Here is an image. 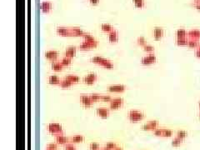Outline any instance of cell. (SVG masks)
<instances>
[{"mask_svg":"<svg viewBox=\"0 0 200 150\" xmlns=\"http://www.w3.org/2000/svg\"><path fill=\"white\" fill-rule=\"evenodd\" d=\"M143 48L148 54V53H154V48L152 45H149V44H145L143 47Z\"/></svg>","mask_w":200,"mask_h":150,"instance_id":"obj_33","label":"cell"},{"mask_svg":"<svg viewBox=\"0 0 200 150\" xmlns=\"http://www.w3.org/2000/svg\"><path fill=\"white\" fill-rule=\"evenodd\" d=\"M164 31L162 28L157 27L154 29V38L156 41L161 40V38L164 37Z\"/></svg>","mask_w":200,"mask_h":150,"instance_id":"obj_15","label":"cell"},{"mask_svg":"<svg viewBox=\"0 0 200 150\" xmlns=\"http://www.w3.org/2000/svg\"><path fill=\"white\" fill-rule=\"evenodd\" d=\"M89 2H90V3L92 5H97V4L99 3L100 0H89Z\"/></svg>","mask_w":200,"mask_h":150,"instance_id":"obj_45","label":"cell"},{"mask_svg":"<svg viewBox=\"0 0 200 150\" xmlns=\"http://www.w3.org/2000/svg\"><path fill=\"white\" fill-rule=\"evenodd\" d=\"M58 149V143H53L47 146L46 150H57Z\"/></svg>","mask_w":200,"mask_h":150,"instance_id":"obj_40","label":"cell"},{"mask_svg":"<svg viewBox=\"0 0 200 150\" xmlns=\"http://www.w3.org/2000/svg\"><path fill=\"white\" fill-rule=\"evenodd\" d=\"M126 90V87L123 84H114L111 85L108 88V91L110 93H122Z\"/></svg>","mask_w":200,"mask_h":150,"instance_id":"obj_10","label":"cell"},{"mask_svg":"<svg viewBox=\"0 0 200 150\" xmlns=\"http://www.w3.org/2000/svg\"><path fill=\"white\" fill-rule=\"evenodd\" d=\"M112 100V97L110 95H101V101L104 103H110Z\"/></svg>","mask_w":200,"mask_h":150,"instance_id":"obj_39","label":"cell"},{"mask_svg":"<svg viewBox=\"0 0 200 150\" xmlns=\"http://www.w3.org/2000/svg\"><path fill=\"white\" fill-rule=\"evenodd\" d=\"M58 58H59V53L56 50H49L45 53V59L50 62L53 63L57 61Z\"/></svg>","mask_w":200,"mask_h":150,"instance_id":"obj_12","label":"cell"},{"mask_svg":"<svg viewBox=\"0 0 200 150\" xmlns=\"http://www.w3.org/2000/svg\"><path fill=\"white\" fill-rule=\"evenodd\" d=\"M158 127V121H149L147 124H143L142 127V129L144 131H154Z\"/></svg>","mask_w":200,"mask_h":150,"instance_id":"obj_11","label":"cell"},{"mask_svg":"<svg viewBox=\"0 0 200 150\" xmlns=\"http://www.w3.org/2000/svg\"><path fill=\"white\" fill-rule=\"evenodd\" d=\"M60 62H61L62 65H63V67H68V66H69L70 64L72 63V59H70V58H68V57L64 56V57L62 59Z\"/></svg>","mask_w":200,"mask_h":150,"instance_id":"obj_31","label":"cell"},{"mask_svg":"<svg viewBox=\"0 0 200 150\" xmlns=\"http://www.w3.org/2000/svg\"><path fill=\"white\" fill-rule=\"evenodd\" d=\"M64 150H77V149H76V147L73 145V143H67L66 145H65V149H64Z\"/></svg>","mask_w":200,"mask_h":150,"instance_id":"obj_43","label":"cell"},{"mask_svg":"<svg viewBox=\"0 0 200 150\" xmlns=\"http://www.w3.org/2000/svg\"><path fill=\"white\" fill-rule=\"evenodd\" d=\"M199 108H200V102H199Z\"/></svg>","mask_w":200,"mask_h":150,"instance_id":"obj_49","label":"cell"},{"mask_svg":"<svg viewBox=\"0 0 200 150\" xmlns=\"http://www.w3.org/2000/svg\"><path fill=\"white\" fill-rule=\"evenodd\" d=\"M108 40L110 43H117L119 41V33L113 29L112 32L108 34Z\"/></svg>","mask_w":200,"mask_h":150,"instance_id":"obj_20","label":"cell"},{"mask_svg":"<svg viewBox=\"0 0 200 150\" xmlns=\"http://www.w3.org/2000/svg\"><path fill=\"white\" fill-rule=\"evenodd\" d=\"M193 7L200 11V2H193Z\"/></svg>","mask_w":200,"mask_h":150,"instance_id":"obj_44","label":"cell"},{"mask_svg":"<svg viewBox=\"0 0 200 150\" xmlns=\"http://www.w3.org/2000/svg\"><path fill=\"white\" fill-rule=\"evenodd\" d=\"M84 140V137L83 135H75L73 137L71 138L70 142L72 143H82Z\"/></svg>","mask_w":200,"mask_h":150,"instance_id":"obj_25","label":"cell"},{"mask_svg":"<svg viewBox=\"0 0 200 150\" xmlns=\"http://www.w3.org/2000/svg\"><path fill=\"white\" fill-rule=\"evenodd\" d=\"M55 139H56V143L58 144H60V145H66L67 143H69V139L64 136L63 134H61V135H58L55 137Z\"/></svg>","mask_w":200,"mask_h":150,"instance_id":"obj_19","label":"cell"},{"mask_svg":"<svg viewBox=\"0 0 200 150\" xmlns=\"http://www.w3.org/2000/svg\"><path fill=\"white\" fill-rule=\"evenodd\" d=\"M97 114L102 118H107L109 116V109L107 108H98L96 110Z\"/></svg>","mask_w":200,"mask_h":150,"instance_id":"obj_16","label":"cell"},{"mask_svg":"<svg viewBox=\"0 0 200 150\" xmlns=\"http://www.w3.org/2000/svg\"><path fill=\"white\" fill-rule=\"evenodd\" d=\"M80 102H81V104L83 105V107H84L86 108H91L94 104V102L91 99L90 95H86V94H82L80 96Z\"/></svg>","mask_w":200,"mask_h":150,"instance_id":"obj_7","label":"cell"},{"mask_svg":"<svg viewBox=\"0 0 200 150\" xmlns=\"http://www.w3.org/2000/svg\"><path fill=\"white\" fill-rule=\"evenodd\" d=\"M59 86H60V88H69L73 86V83L64 78L63 79L61 80V82H60V83H59Z\"/></svg>","mask_w":200,"mask_h":150,"instance_id":"obj_27","label":"cell"},{"mask_svg":"<svg viewBox=\"0 0 200 150\" xmlns=\"http://www.w3.org/2000/svg\"><path fill=\"white\" fill-rule=\"evenodd\" d=\"M84 42L86 43V44H88L90 47H91V48H97L98 47V42L96 40L95 38L93 37L92 35H90V34H84Z\"/></svg>","mask_w":200,"mask_h":150,"instance_id":"obj_6","label":"cell"},{"mask_svg":"<svg viewBox=\"0 0 200 150\" xmlns=\"http://www.w3.org/2000/svg\"><path fill=\"white\" fill-rule=\"evenodd\" d=\"M79 49H80L81 51H89V50L92 49V48H91V47H90L88 44H86V43L84 41L82 44L79 45Z\"/></svg>","mask_w":200,"mask_h":150,"instance_id":"obj_34","label":"cell"},{"mask_svg":"<svg viewBox=\"0 0 200 150\" xmlns=\"http://www.w3.org/2000/svg\"><path fill=\"white\" fill-rule=\"evenodd\" d=\"M157 61L156 56L154 53H148V55L144 56L141 59V63L144 66H149L154 64Z\"/></svg>","mask_w":200,"mask_h":150,"instance_id":"obj_4","label":"cell"},{"mask_svg":"<svg viewBox=\"0 0 200 150\" xmlns=\"http://www.w3.org/2000/svg\"><path fill=\"white\" fill-rule=\"evenodd\" d=\"M48 130L51 134L54 135L55 137L58 136V135H61L63 133L61 125L59 124H57V123H51V124H48Z\"/></svg>","mask_w":200,"mask_h":150,"instance_id":"obj_2","label":"cell"},{"mask_svg":"<svg viewBox=\"0 0 200 150\" xmlns=\"http://www.w3.org/2000/svg\"><path fill=\"white\" fill-rule=\"evenodd\" d=\"M101 29H102V31L103 32H105V33H108V34H109L110 32H112L113 30V28L110 24H103L102 25H101Z\"/></svg>","mask_w":200,"mask_h":150,"instance_id":"obj_29","label":"cell"},{"mask_svg":"<svg viewBox=\"0 0 200 150\" xmlns=\"http://www.w3.org/2000/svg\"><path fill=\"white\" fill-rule=\"evenodd\" d=\"M101 95L102 94H98V93H92L90 94L91 99L93 100L94 103H97L98 101H101Z\"/></svg>","mask_w":200,"mask_h":150,"instance_id":"obj_36","label":"cell"},{"mask_svg":"<svg viewBox=\"0 0 200 150\" xmlns=\"http://www.w3.org/2000/svg\"><path fill=\"white\" fill-rule=\"evenodd\" d=\"M199 42L196 41V40H192V39H188V47L189 48H197L199 46Z\"/></svg>","mask_w":200,"mask_h":150,"instance_id":"obj_30","label":"cell"},{"mask_svg":"<svg viewBox=\"0 0 200 150\" xmlns=\"http://www.w3.org/2000/svg\"><path fill=\"white\" fill-rule=\"evenodd\" d=\"M195 55H196V57H197V58H199V59H200V48H196V52H195Z\"/></svg>","mask_w":200,"mask_h":150,"instance_id":"obj_46","label":"cell"},{"mask_svg":"<svg viewBox=\"0 0 200 150\" xmlns=\"http://www.w3.org/2000/svg\"><path fill=\"white\" fill-rule=\"evenodd\" d=\"M114 150H123V148H121V147H117V148H116Z\"/></svg>","mask_w":200,"mask_h":150,"instance_id":"obj_47","label":"cell"},{"mask_svg":"<svg viewBox=\"0 0 200 150\" xmlns=\"http://www.w3.org/2000/svg\"><path fill=\"white\" fill-rule=\"evenodd\" d=\"M176 44L178 46H187L188 45V38H176Z\"/></svg>","mask_w":200,"mask_h":150,"instance_id":"obj_32","label":"cell"},{"mask_svg":"<svg viewBox=\"0 0 200 150\" xmlns=\"http://www.w3.org/2000/svg\"><path fill=\"white\" fill-rule=\"evenodd\" d=\"M177 137H178V138H180L182 139H184L187 137V133L185 131H183V130H180V131L177 133Z\"/></svg>","mask_w":200,"mask_h":150,"instance_id":"obj_42","label":"cell"},{"mask_svg":"<svg viewBox=\"0 0 200 150\" xmlns=\"http://www.w3.org/2000/svg\"><path fill=\"white\" fill-rule=\"evenodd\" d=\"M92 63H95L98 66H101L103 68H104L106 69H108V70H111L113 69V63L111 62L110 60L107 59H104L101 56H94L91 59Z\"/></svg>","mask_w":200,"mask_h":150,"instance_id":"obj_1","label":"cell"},{"mask_svg":"<svg viewBox=\"0 0 200 150\" xmlns=\"http://www.w3.org/2000/svg\"><path fill=\"white\" fill-rule=\"evenodd\" d=\"M76 53H77V48L76 47L74 46H70V47H68L65 50V53L64 55L68 58H70V59H73L76 56Z\"/></svg>","mask_w":200,"mask_h":150,"instance_id":"obj_14","label":"cell"},{"mask_svg":"<svg viewBox=\"0 0 200 150\" xmlns=\"http://www.w3.org/2000/svg\"><path fill=\"white\" fill-rule=\"evenodd\" d=\"M193 2H200V0H193Z\"/></svg>","mask_w":200,"mask_h":150,"instance_id":"obj_48","label":"cell"},{"mask_svg":"<svg viewBox=\"0 0 200 150\" xmlns=\"http://www.w3.org/2000/svg\"><path fill=\"white\" fill-rule=\"evenodd\" d=\"M98 79V75L95 73H89L84 78V83L87 85H93Z\"/></svg>","mask_w":200,"mask_h":150,"instance_id":"obj_9","label":"cell"},{"mask_svg":"<svg viewBox=\"0 0 200 150\" xmlns=\"http://www.w3.org/2000/svg\"><path fill=\"white\" fill-rule=\"evenodd\" d=\"M63 68L64 67L62 65L60 61H55V62H53L51 63V69L55 72H61Z\"/></svg>","mask_w":200,"mask_h":150,"instance_id":"obj_21","label":"cell"},{"mask_svg":"<svg viewBox=\"0 0 200 150\" xmlns=\"http://www.w3.org/2000/svg\"><path fill=\"white\" fill-rule=\"evenodd\" d=\"M124 104V101L122 98H112V100L109 103V108L112 110H117L122 108Z\"/></svg>","mask_w":200,"mask_h":150,"instance_id":"obj_5","label":"cell"},{"mask_svg":"<svg viewBox=\"0 0 200 150\" xmlns=\"http://www.w3.org/2000/svg\"><path fill=\"white\" fill-rule=\"evenodd\" d=\"M183 141V139L178 138V137H176L174 140H173V142H172V145H173L174 147H178V146H180V145L182 144Z\"/></svg>","mask_w":200,"mask_h":150,"instance_id":"obj_35","label":"cell"},{"mask_svg":"<svg viewBox=\"0 0 200 150\" xmlns=\"http://www.w3.org/2000/svg\"><path fill=\"white\" fill-rule=\"evenodd\" d=\"M57 33L59 35L63 36V37H69L72 36V33H71V28H63V27H59L57 28Z\"/></svg>","mask_w":200,"mask_h":150,"instance_id":"obj_18","label":"cell"},{"mask_svg":"<svg viewBox=\"0 0 200 150\" xmlns=\"http://www.w3.org/2000/svg\"><path fill=\"white\" fill-rule=\"evenodd\" d=\"M188 39L200 41V30L199 29H192L188 32Z\"/></svg>","mask_w":200,"mask_h":150,"instance_id":"obj_13","label":"cell"},{"mask_svg":"<svg viewBox=\"0 0 200 150\" xmlns=\"http://www.w3.org/2000/svg\"><path fill=\"white\" fill-rule=\"evenodd\" d=\"M134 3V6L136 8L142 9L144 6V0H133Z\"/></svg>","mask_w":200,"mask_h":150,"instance_id":"obj_37","label":"cell"},{"mask_svg":"<svg viewBox=\"0 0 200 150\" xmlns=\"http://www.w3.org/2000/svg\"><path fill=\"white\" fill-rule=\"evenodd\" d=\"M137 43H138V44H139V46H142V47H143L145 44H147L145 38H144V37H142V36L138 38V39H137Z\"/></svg>","mask_w":200,"mask_h":150,"instance_id":"obj_38","label":"cell"},{"mask_svg":"<svg viewBox=\"0 0 200 150\" xmlns=\"http://www.w3.org/2000/svg\"><path fill=\"white\" fill-rule=\"evenodd\" d=\"M61 80L57 75H51L48 78V83L51 85H59Z\"/></svg>","mask_w":200,"mask_h":150,"instance_id":"obj_22","label":"cell"},{"mask_svg":"<svg viewBox=\"0 0 200 150\" xmlns=\"http://www.w3.org/2000/svg\"><path fill=\"white\" fill-rule=\"evenodd\" d=\"M65 79L69 80V82H71L73 83V85L75 84V83H78L79 80H80L78 75H75V74H69V75H67L65 77Z\"/></svg>","mask_w":200,"mask_h":150,"instance_id":"obj_23","label":"cell"},{"mask_svg":"<svg viewBox=\"0 0 200 150\" xmlns=\"http://www.w3.org/2000/svg\"><path fill=\"white\" fill-rule=\"evenodd\" d=\"M129 118L131 122L137 123L139 121H142L144 118V114L138 110H131L129 113Z\"/></svg>","mask_w":200,"mask_h":150,"instance_id":"obj_3","label":"cell"},{"mask_svg":"<svg viewBox=\"0 0 200 150\" xmlns=\"http://www.w3.org/2000/svg\"><path fill=\"white\" fill-rule=\"evenodd\" d=\"M117 148V144L113 142H109L105 144V146L101 150H114Z\"/></svg>","mask_w":200,"mask_h":150,"instance_id":"obj_28","label":"cell"},{"mask_svg":"<svg viewBox=\"0 0 200 150\" xmlns=\"http://www.w3.org/2000/svg\"><path fill=\"white\" fill-rule=\"evenodd\" d=\"M176 37H177V38H188V32L185 29H183V28H179L176 32Z\"/></svg>","mask_w":200,"mask_h":150,"instance_id":"obj_24","label":"cell"},{"mask_svg":"<svg viewBox=\"0 0 200 150\" xmlns=\"http://www.w3.org/2000/svg\"><path fill=\"white\" fill-rule=\"evenodd\" d=\"M154 134L158 137H164V138H169L173 135V132L170 129L166 128H157L154 131Z\"/></svg>","mask_w":200,"mask_h":150,"instance_id":"obj_8","label":"cell"},{"mask_svg":"<svg viewBox=\"0 0 200 150\" xmlns=\"http://www.w3.org/2000/svg\"><path fill=\"white\" fill-rule=\"evenodd\" d=\"M40 10L44 13H48L51 11L52 9V3L50 2H43L40 3Z\"/></svg>","mask_w":200,"mask_h":150,"instance_id":"obj_17","label":"cell"},{"mask_svg":"<svg viewBox=\"0 0 200 150\" xmlns=\"http://www.w3.org/2000/svg\"><path fill=\"white\" fill-rule=\"evenodd\" d=\"M71 33H72V36H82V37L85 34L82 29H80L78 28H71Z\"/></svg>","mask_w":200,"mask_h":150,"instance_id":"obj_26","label":"cell"},{"mask_svg":"<svg viewBox=\"0 0 200 150\" xmlns=\"http://www.w3.org/2000/svg\"><path fill=\"white\" fill-rule=\"evenodd\" d=\"M89 149L90 150H101L99 144L97 143H92L89 146Z\"/></svg>","mask_w":200,"mask_h":150,"instance_id":"obj_41","label":"cell"},{"mask_svg":"<svg viewBox=\"0 0 200 150\" xmlns=\"http://www.w3.org/2000/svg\"><path fill=\"white\" fill-rule=\"evenodd\" d=\"M199 48H200V45H199Z\"/></svg>","mask_w":200,"mask_h":150,"instance_id":"obj_50","label":"cell"}]
</instances>
